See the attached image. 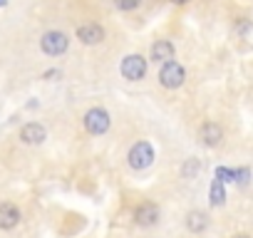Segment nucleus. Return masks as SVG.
<instances>
[{"label": "nucleus", "instance_id": "obj_18", "mask_svg": "<svg viewBox=\"0 0 253 238\" xmlns=\"http://www.w3.org/2000/svg\"><path fill=\"white\" fill-rule=\"evenodd\" d=\"M171 3H186V0H171Z\"/></svg>", "mask_w": 253, "mask_h": 238}, {"label": "nucleus", "instance_id": "obj_1", "mask_svg": "<svg viewBox=\"0 0 253 238\" xmlns=\"http://www.w3.org/2000/svg\"><path fill=\"white\" fill-rule=\"evenodd\" d=\"M152 161H154V149H152V144L137 142V144L129 149V166H132V169H147V166H152Z\"/></svg>", "mask_w": 253, "mask_h": 238}, {"label": "nucleus", "instance_id": "obj_19", "mask_svg": "<svg viewBox=\"0 0 253 238\" xmlns=\"http://www.w3.org/2000/svg\"><path fill=\"white\" fill-rule=\"evenodd\" d=\"M236 238H248V236H236Z\"/></svg>", "mask_w": 253, "mask_h": 238}, {"label": "nucleus", "instance_id": "obj_11", "mask_svg": "<svg viewBox=\"0 0 253 238\" xmlns=\"http://www.w3.org/2000/svg\"><path fill=\"white\" fill-rule=\"evenodd\" d=\"M20 221V211L13 206V203H3L0 206V228H15Z\"/></svg>", "mask_w": 253, "mask_h": 238}, {"label": "nucleus", "instance_id": "obj_12", "mask_svg": "<svg viewBox=\"0 0 253 238\" xmlns=\"http://www.w3.org/2000/svg\"><path fill=\"white\" fill-rule=\"evenodd\" d=\"M186 226H189V231L201 233V231L209 226V218H206V213H201V211H191V213L186 216Z\"/></svg>", "mask_w": 253, "mask_h": 238}, {"label": "nucleus", "instance_id": "obj_3", "mask_svg": "<svg viewBox=\"0 0 253 238\" xmlns=\"http://www.w3.org/2000/svg\"><path fill=\"white\" fill-rule=\"evenodd\" d=\"M159 82L167 87V89H176V87H181L184 84V67L179 65V62H167L164 67H162V72H159Z\"/></svg>", "mask_w": 253, "mask_h": 238}, {"label": "nucleus", "instance_id": "obj_8", "mask_svg": "<svg viewBox=\"0 0 253 238\" xmlns=\"http://www.w3.org/2000/svg\"><path fill=\"white\" fill-rule=\"evenodd\" d=\"M152 60H154V62H162V65L171 62V60H174V45H171L169 40L154 42V45H152Z\"/></svg>", "mask_w": 253, "mask_h": 238}, {"label": "nucleus", "instance_id": "obj_2", "mask_svg": "<svg viewBox=\"0 0 253 238\" xmlns=\"http://www.w3.org/2000/svg\"><path fill=\"white\" fill-rule=\"evenodd\" d=\"M84 127H87L89 134H104L109 129V114L104 109H99V107L89 109L84 114Z\"/></svg>", "mask_w": 253, "mask_h": 238}, {"label": "nucleus", "instance_id": "obj_5", "mask_svg": "<svg viewBox=\"0 0 253 238\" xmlns=\"http://www.w3.org/2000/svg\"><path fill=\"white\" fill-rule=\"evenodd\" d=\"M40 45H42V50H45L47 55H62V52L67 50L70 40H67V35H65V33L50 30V33H45V35H42Z\"/></svg>", "mask_w": 253, "mask_h": 238}, {"label": "nucleus", "instance_id": "obj_9", "mask_svg": "<svg viewBox=\"0 0 253 238\" xmlns=\"http://www.w3.org/2000/svg\"><path fill=\"white\" fill-rule=\"evenodd\" d=\"M134 221H137L139 226H154V223L159 221V208H157L154 203H142V206L137 208V213H134Z\"/></svg>", "mask_w": 253, "mask_h": 238}, {"label": "nucleus", "instance_id": "obj_16", "mask_svg": "<svg viewBox=\"0 0 253 238\" xmlns=\"http://www.w3.org/2000/svg\"><path fill=\"white\" fill-rule=\"evenodd\" d=\"M199 169H201V164H199V161H189V164L184 166V176H191V174H196Z\"/></svg>", "mask_w": 253, "mask_h": 238}, {"label": "nucleus", "instance_id": "obj_10", "mask_svg": "<svg viewBox=\"0 0 253 238\" xmlns=\"http://www.w3.org/2000/svg\"><path fill=\"white\" fill-rule=\"evenodd\" d=\"M221 139H223V129H221L218 124L209 122V124L201 127V142H204L206 147H218Z\"/></svg>", "mask_w": 253, "mask_h": 238}, {"label": "nucleus", "instance_id": "obj_6", "mask_svg": "<svg viewBox=\"0 0 253 238\" xmlns=\"http://www.w3.org/2000/svg\"><path fill=\"white\" fill-rule=\"evenodd\" d=\"M45 137H47V132H45V127H42V124H38V122L25 124V127H23V132H20V139H23L25 144H42V142H45Z\"/></svg>", "mask_w": 253, "mask_h": 238}, {"label": "nucleus", "instance_id": "obj_7", "mask_svg": "<svg viewBox=\"0 0 253 238\" xmlns=\"http://www.w3.org/2000/svg\"><path fill=\"white\" fill-rule=\"evenodd\" d=\"M77 38H80L84 45H97V42L104 40V30H102V25L89 23V25H82V28L77 30Z\"/></svg>", "mask_w": 253, "mask_h": 238}, {"label": "nucleus", "instance_id": "obj_14", "mask_svg": "<svg viewBox=\"0 0 253 238\" xmlns=\"http://www.w3.org/2000/svg\"><path fill=\"white\" fill-rule=\"evenodd\" d=\"M216 179L223 184V181H238V171L233 169H226V166H218L216 169Z\"/></svg>", "mask_w": 253, "mask_h": 238}, {"label": "nucleus", "instance_id": "obj_15", "mask_svg": "<svg viewBox=\"0 0 253 238\" xmlns=\"http://www.w3.org/2000/svg\"><path fill=\"white\" fill-rule=\"evenodd\" d=\"M139 3H142V0H114V5H117L119 10H134Z\"/></svg>", "mask_w": 253, "mask_h": 238}, {"label": "nucleus", "instance_id": "obj_13", "mask_svg": "<svg viewBox=\"0 0 253 238\" xmlns=\"http://www.w3.org/2000/svg\"><path fill=\"white\" fill-rule=\"evenodd\" d=\"M209 198H211V206H223L226 201V191H223V184L218 179H213L211 189H209Z\"/></svg>", "mask_w": 253, "mask_h": 238}, {"label": "nucleus", "instance_id": "obj_17", "mask_svg": "<svg viewBox=\"0 0 253 238\" xmlns=\"http://www.w3.org/2000/svg\"><path fill=\"white\" fill-rule=\"evenodd\" d=\"M5 3H8V0H0V8H3V5H5Z\"/></svg>", "mask_w": 253, "mask_h": 238}, {"label": "nucleus", "instance_id": "obj_4", "mask_svg": "<svg viewBox=\"0 0 253 238\" xmlns=\"http://www.w3.org/2000/svg\"><path fill=\"white\" fill-rule=\"evenodd\" d=\"M122 75L126 79H142L147 75V60L139 55H126L122 60Z\"/></svg>", "mask_w": 253, "mask_h": 238}]
</instances>
